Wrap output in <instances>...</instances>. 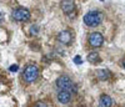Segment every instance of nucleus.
Listing matches in <instances>:
<instances>
[{
    "mask_svg": "<svg viewBox=\"0 0 125 107\" xmlns=\"http://www.w3.org/2000/svg\"><path fill=\"white\" fill-rule=\"evenodd\" d=\"M103 21V13L98 11V10H91V11L86 13L84 16V23L88 26H98Z\"/></svg>",
    "mask_w": 125,
    "mask_h": 107,
    "instance_id": "nucleus-1",
    "label": "nucleus"
},
{
    "mask_svg": "<svg viewBox=\"0 0 125 107\" xmlns=\"http://www.w3.org/2000/svg\"><path fill=\"white\" fill-rule=\"evenodd\" d=\"M56 87L59 90H66V91H70L71 93L76 92V86L75 83L73 82V80L66 76V75H62V76H60L58 80H56Z\"/></svg>",
    "mask_w": 125,
    "mask_h": 107,
    "instance_id": "nucleus-2",
    "label": "nucleus"
},
{
    "mask_svg": "<svg viewBox=\"0 0 125 107\" xmlns=\"http://www.w3.org/2000/svg\"><path fill=\"white\" fill-rule=\"evenodd\" d=\"M23 76H24V80L26 82H34L39 77V67L35 63H30V65H28L25 67Z\"/></svg>",
    "mask_w": 125,
    "mask_h": 107,
    "instance_id": "nucleus-3",
    "label": "nucleus"
},
{
    "mask_svg": "<svg viewBox=\"0 0 125 107\" xmlns=\"http://www.w3.org/2000/svg\"><path fill=\"white\" fill-rule=\"evenodd\" d=\"M13 19L16 21H26L30 19V11L25 8H18L13 11Z\"/></svg>",
    "mask_w": 125,
    "mask_h": 107,
    "instance_id": "nucleus-4",
    "label": "nucleus"
},
{
    "mask_svg": "<svg viewBox=\"0 0 125 107\" xmlns=\"http://www.w3.org/2000/svg\"><path fill=\"white\" fill-rule=\"evenodd\" d=\"M104 42V36L100 33H91L89 36V44L93 47H100Z\"/></svg>",
    "mask_w": 125,
    "mask_h": 107,
    "instance_id": "nucleus-5",
    "label": "nucleus"
},
{
    "mask_svg": "<svg viewBox=\"0 0 125 107\" xmlns=\"http://www.w3.org/2000/svg\"><path fill=\"white\" fill-rule=\"evenodd\" d=\"M71 96H73V93L70 92V91H66V90H59V92H58V100H59V102H61V103H68V102H70V100H71Z\"/></svg>",
    "mask_w": 125,
    "mask_h": 107,
    "instance_id": "nucleus-6",
    "label": "nucleus"
},
{
    "mask_svg": "<svg viewBox=\"0 0 125 107\" xmlns=\"http://www.w3.org/2000/svg\"><path fill=\"white\" fill-rule=\"evenodd\" d=\"M71 39H73V36H71V34H70V31H68V30L60 31L59 35H58V40L61 42V44H64V45L70 44V42H71Z\"/></svg>",
    "mask_w": 125,
    "mask_h": 107,
    "instance_id": "nucleus-7",
    "label": "nucleus"
},
{
    "mask_svg": "<svg viewBox=\"0 0 125 107\" xmlns=\"http://www.w3.org/2000/svg\"><path fill=\"white\" fill-rule=\"evenodd\" d=\"M61 9H62V11H64V13L71 14L73 11H74V9H75V3L71 1V0L62 1V3H61Z\"/></svg>",
    "mask_w": 125,
    "mask_h": 107,
    "instance_id": "nucleus-8",
    "label": "nucleus"
},
{
    "mask_svg": "<svg viewBox=\"0 0 125 107\" xmlns=\"http://www.w3.org/2000/svg\"><path fill=\"white\" fill-rule=\"evenodd\" d=\"M99 105L100 107H110L113 105V100L109 95H103L99 100Z\"/></svg>",
    "mask_w": 125,
    "mask_h": 107,
    "instance_id": "nucleus-9",
    "label": "nucleus"
},
{
    "mask_svg": "<svg viewBox=\"0 0 125 107\" xmlns=\"http://www.w3.org/2000/svg\"><path fill=\"white\" fill-rule=\"evenodd\" d=\"M96 75H98V79L99 80H108L109 77H110V75H111V72L109 71V70H105V69H101V70H98L96 71Z\"/></svg>",
    "mask_w": 125,
    "mask_h": 107,
    "instance_id": "nucleus-10",
    "label": "nucleus"
},
{
    "mask_svg": "<svg viewBox=\"0 0 125 107\" xmlns=\"http://www.w3.org/2000/svg\"><path fill=\"white\" fill-rule=\"evenodd\" d=\"M88 61L91 62V63L100 62V56H99V54H96V52H90L89 55H88Z\"/></svg>",
    "mask_w": 125,
    "mask_h": 107,
    "instance_id": "nucleus-11",
    "label": "nucleus"
},
{
    "mask_svg": "<svg viewBox=\"0 0 125 107\" xmlns=\"http://www.w3.org/2000/svg\"><path fill=\"white\" fill-rule=\"evenodd\" d=\"M34 107H48V105H46L44 101H38V102L35 103Z\"/></svg>",
    "mask_w": 125,
    "mask_h": 107,
    "instance_id": "nucleus-12",
    "label": "nucleus"
},
{
    "mask_svg": "<svg viewBox=\"0 0 125 107\" xmlns=\"http://www.w3.org/2000/svg\"><path fill=\"white\" fill-rule=\"evenodd\" d=\"M18 69H19V66L18 65H13V66H10V71H11V72H14V71H18Z\"/></svg>",
    "mask_w": 125,
    "mask_h": 107,
    "instance_id": "nucleus-13",
    "label": "nucleus"
},
{
    "mask_svg": "<svg viewBox=\"0 0 125 107\" xmlns=\"http://www.w3.org/2000/svg\"><path fill=\"white\" fill-rule=\"evenodd\" d=\"M74 62H75V63H78V65H80V63H81L83 61H81V59H80V56H76V57L74 59Z\"/></svg>",
    "mask_w": 125,
    "mask_h": 107,
    "instance_id": "nucleus-14",
    "label": "nucleus"
},
{
    "mask_svg": "<svg viewBox=\"0 0 125 107\" xmlns=\"http://www.w3.org/2000/svg\"><path fill=\"white\" fill-rule=\"evenodd\" d=\"M3 21H4V16H3V14L0 13V25L3 24Z\"/></svg>",
    "mask_w": 125,
    "mask_h": 107,
    "instance_id": "nucleus-15",
    "label": "nucleus"
},
{
    "mask_svg": "<svg viewBox=\"0 0 125 107\" xmlns=\"http://www.w3.org/2000/svg\"><path fill=\"white\" fill-rule=\"evenodd\" d=\"M123 67H124V69H125V59H124V60H123Z\"/></svg>",
    "mask_w": 125,
    "mask_h": 107,
    "instance_id": "nucleus-16",
    "label": "nucleus"
}]
</instances>
